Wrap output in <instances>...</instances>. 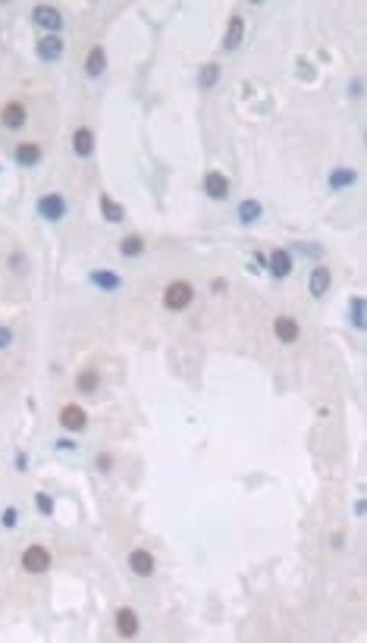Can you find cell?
I'll return each instance as SVG.
<instances>
[{
	"label": "cell",
	"instance_id": "1",
	"mask_svg": "<svg viewBox=\"0 0 367 643\" xmlns=\"http://www.w3.org/2000/svg\"><path fill=\"white\" fill-rule=\"evenodd\" d=\"M35 210H38V217L48 220V223H60V220L69 214L66 198H63L60 192H48V195H41L38 201H35Z\"/></svg>",
	"mask_w": 367,
	"mask_h": 643
},
{
	"label": "cell",
	"instance_id": "2",
	"mask_svg": "<svg viewBox=\"0 0 367 643\" xmlns=\"http://www.w3.org/2000/svg\"><path fill=\"white\" fill-rule=\"evenodd\" d=\"M191 298H195L191 283L176 279V283H170L167 289H163V308H167V311H185V308L191 305Z\"/></svg>",
	"mask_w": 367,
	"mask_h": 643
},
{
	"label": "cell",
	"instance_id": "3",
	"mask_svg": "<svg viewBox=\"0 0 367 643\" xmlns=\"http://www.w3.org/2000/svg\"><path fill=\"white\" fill-rule=\"evenodd\" d=\"M22 568H26L28 575H44V571L50 568V549L41 546V543L28 546L26 552H22Z\"/></svg>",
	"mask_w": 367,
	"mask_h": 643
},
{
	"label": "cell",
	"instance_id": "4",
	"mask_svg": "<svg viewBox=\"0 0 367 643\" xmlns=\"http://www.w3.org/2000/svg\"><path fill=\"white\" fill-rule=\"evenodd\" d=\"M32 22H35L38 28H44V32L57 35V32L63 28V13H60V7L41 3V7H35V10H32Z\"/></svg>",
	"mask_w": 367,
	"mask_h": 643
},
{
	"label": "cell",
	"instance_id": "5",
	"mask_svg": "<svg viewBox=\"0 0 367 643\" xmlns=\"http://www.w3.org/2000/svg\"><path fill=\"white\" fill-rule=\"evenodd\" d=\"M57 420H60V427L66 430V434H82V430L88 427V414H85V408H79V405H63Z\"/></svg>",
	"mask_w": 367,
	"mask_h": 643
},
{
	"label": "cell",
	"instance_id": "6",
	"mask_svg": "<svg viewBox=\"0 0 367 643\" xmlns=\"http://www.w3.org/2000/svg\"><path fill=\"white\" fill-rule=\"evenodd\" d=\"M63 38L60 35H44V38H38V44H35V54H38V60L44 63H57L63 57Z\"/></svg>",
	"mask_w": 367,
	"mask_h": 643
},
{
	"label": "cell",
	"instance_id": "7",
	"mask_svg": "<svg viewBox=\"0 0 367 643\" xmlns=\"http://www.w3.org/2000/svg\"><path fill=\"white\" fill-rule=\"evenodd\" d=\"M204 195L211 198V201H223V198H229V179H226L220 169H211V173L204 176Z\"/></svg>",
	"mask_w": 367,
	"mask_h": 643
},
{
	"label": "cell",
	"instance_id": "8",
	"mask_svg": "<svg viewBox=\"0 0 367 643\" xmlns=\"http://www.w3.org/2000/svg\"><path fill=\"white\" fill-rule=\"evenodd\" d=\"M95 148H97L95 129H88V126L75 129V132H73V151H75V157H91V154H95Z\"/></svg>",
	"mask_w": 367,
	"mask_h": 643
},
{
	"label": "cell",
	"instance_id": "9",
	"mask_svg": "<svg viewBox=\"0 0 367 643\" xmlns=\"http://www.w3.org/2000/svg\"><path fill=\"white\" fill-rule=\"evenodd\" d=\"M26 120H28V113H26V104H19V101H10V104H3V110H0V122L10 129V132H16V129H22L26 126Z\"/></svg>",
	"mask_w": 367,
	"mask_h": 643
},
{
	"label": "cell",
	"instance_id": "10",
	"mask_svg": "<svg viewBox=\"0 0 367 643\" xmlns=\"http://www.w3.org/2000/svg\"><path fill=\"white\" fill-rule=\"evenodd\" d=\"M273 333H276V339H279V342H285V346H292L295 339L301 336V326H299V320H295V317H289V314H283V317H276V320H273Z\"/></svg>",
	"mask_w": 367,
	"mask_h": 643
},
{
	"label": "cell",
	"instance_id": "11",
	"mask_svg": "<svg viewBox=\"0 0 367 643\" xmlns=\"http://www.w3.org/2000/svg\"><path fill=\"white\" fill-rule=\"evenodd\" d=\"M330 286H333V273H330V267L317 264L311 270V279H308V289H311L314 298H323L326 292H330Z\"/></svg>",
	"mask_w": 367,
	"mask_h": 643
},
{
	"label": "cell",
	"instance_id": "12",
	"mask_svg": "<svg viewBox=\"0 0 367 643\" xmlns=\"http://www.w3.org/2000/svg\"><path fill=\"white\" fill-rule=\"evenodd\" d=\"M355 183H358V169H352V167H336L333 173L326 176L330 192H346V189H352Z\"/></svg>",
	"mask_w": 367,
	"mask_h": 643
},
{
	"label": "cell",
	"instance_id": "13",
	"mask_svg": "<svg viewBox=\"0 0 367 643\" xmlns=\"http://www.w3.org/2000/svg\"><path fill=\"white\" fill-rule=\"evenodd\" d=\"M88 283L101 292H120L122 289V277L116 270H91L88 273Z\"/></svg>",
	"mask_w": 367,
	"mask_h": 643
},
{
	"label": "cell",
	"instance_id": "14",
	"mask_svg": "<svg viewBox=\"0 0 367 643\" xmlns=\"http://www.w3.org/2000/svg\"><path fill=\"white\" fill-rule=\"evenodd\" d=\"M267 270H270L276 279H285L289 273H292V254H289L285 248H276L270 257H267Z\"/></svg>",
	"mask_w": 367,
	"mask_h": 643
},
{
	"label": "cell",
	"instance_id": "15",
	"mask_svg": "<svg viewBox=\"0 0 367 643\" xmlns=\"http://www.w3.org/2000/svg\"><path fill=\"white\" fill-rule=\"evenodd\" d=\"M236 217H238V223L242 226H254L261 217H264V204H261L258 198H245V201L238 204Z\"/></svg>",
	"mask_w": 367,
	"mask_h": 643
},
{
	"label": "cell",
	"instance_id": "16",
	"mask_svg": "<svg viewBox=\"0 0 367 643\" xmlns=\"http://www.w3.org/2000/svg\"><path fill=\"white\" fill-rule=\"evenodd\" d=\"M129 568H132V575H138V577H151L154 575V555H151L148 549H132Z\"/></svg>",
	"mask_w": 367,
	"mask_h": 643
},
{
	"label": "cell",
	"instance_id": "17",
	"mask_svg": "<svg viewBox=\"0 0 367 643\" xmlns=\"http://www.w3.org/2000/svg\"><path fill=\"white\" fill-rule=\"evenodd\" d=\"M13 157H16L19 167H38L41 157H44V151H41V145H35V142H22V145H16Z\"/></svg>",
	"mask_w": 367,
	"mask_h": 643
},
{
	"label": "cell",
	"instance_id": "18",
	"mask_svg": "<svg viewBox=\"0 0 367 643\" xmlns=\"http://www.w3.org/2000/svg\"><path fill=\"white\" fill-rule=\"evenodd\" d=\"M116 631H120V637H135L138 634V612L129 609V606L116 609Z\"/></svg>",
	"mask_w": 367,
	"mask_h": 643
},
{
	"label": "cell",
	"instance_id": "19",
	"mask_svg": "<svg viewBox=\"0 0 367 643\" xmlns=\"http://www.w3.org/2000/svg\"><path fill=\"white\" fill-rule=\"evenodd\" d=\"M245 38V19L242 16H232L229 26H226V35H223V50H238Z\"/></svg>",
	"mask_w": 367,
	"mask_h": 643
},
{
	"label": "cell",
	"instance_id": "20",
	"mask_svg": "<svg viewBox=\"0 0 367 643\" xmlns=\"http://www.w3.org/2000/svg\"><path fill=\"white\" fill-rule=\"evenodd\" d=\"M104 69H107V54H104L101 44H95L88 50V57H85V73H88V79H97Z\"/></svg>",
	"mask_w": 367,
	"mask_h": 643
},
{
	"label": "cell",
	"instance_id": "21",
	"mask_svg": "<svg viewBox=\"0 0 367 643\" xmlns=\"http://www.w3.org/2000/svg\"><path fill=\"white\" fill-rule=\"evenodd\" d=\"M101 214H104L107 223H122V220H126V207L116 204L110 195H101Z\"/></svg>",
	"mask_w": 367,
	"mask_h": 643
},
{
	"label": "cell",
	"instance_id": "22",
	"mask_svg": "<svg viewBox=\"0 0 367 643\" xmlns=\"http://www.w3.org/2000/svg\"><path fill=\"white\" fill-rule=\"evenodd\" d=\"M75 389H79V393H85V395L97 393V389H101V373H97V371H82L79 377H75Z\"/></svg>",
	"mask_w": 367,
	"mask_h": 643
},
{
	"label": "cell",
	"instance_id": "23",
	"mask_svg": "<svg viewBox=\"0 0 367 643\" xmlns=\"http://www.w3.org/2000/svg\"><path fill=\"white\" fill-rule=\"evenodd\" d=\"M120 254H122V257H142V254H144V239H142V236H126V239H120Z\"/></svg>",
	"mask_w": 367,
	"mask_h": 643
},
{
	"label": "cell",
	"instance_id": "24",
	"mask_svg": "<svg viewBox=\"0 0 367 643\" xmlns=\"http://www.w3.org/2000/svg\"><path fill=\"white\" fill-rule=\"evenodd\" d=\"M217 79H220V63H204L201 73H198V85H201V91L214 88Z\"/></svg>",
	"mask_w": 367,
	"mask_h": 643
},
{
	"label": "cell",
	"instance_id": "25",
	"mask_svg": "<svg viewBox=\"0 0 367 643\" xmlns=\"http://www.w3.org/2000/svg\"><path fill=\"white\" fill-rule=\"evenodd\" d=\"M348 314H352L355 330H364V295H355L352 305H348Z\"/></svg>",
	"mask_w": 367,
	"mask_h": 643
},
{
	"label": "cell",
	"instance_id": "26",
	"mask_svg": "<svg viewBox=\"0 0 367 643\" xmlns=\"http://www.w3.org/2000/svg\"><path fill=\"white\" fill-rule=\"evenodd\" d=\"M35 508H38V514L50 518V514H54V496H48L44 490H38V493H35Z\"/></svg>",
	"mask_w": 367,
	"mask_h": 643
},
{
	"label": "cell",
	"instance_id": "27",
	"mask_svg": "<svg viewBox=\"0 0 367 643\" xmlns=\"http://www.w3.org/2000/svg\"><path fill=\"white\" fill-rule=\"evenodd\" d=\"M10 270H13V273H19V277H22V273L28 270V261H26V257H22V251H13V254H10Z\"/></svg>",
	"mask_w": 367,
	"mask_h": 643
},
{
	"label": "cell",
	"instance_id": "28",
	"mask_svg": "<svg viewBox=\"0 0 367 643\" xmlns=\"http://www.w3.org/2000/svg\"><path fill=\"white\" fill-rule=\"evenodd\" d=\"M13 326H10V324H0V352H3V348H10V346H13Z\"/></svg>",
	"mask_w": 367,
	"mask_h": 643
},
{
	"label": "cell",
	"instance_id": "29",
	"mask_svg": "<svg viewBox=\"0 0 367 643\" xmlns=\"http://www.w3.org/2000/svg\"><path fill=\"white\" fill-rule=\"evenodd\" d=\"M16 524H19V508H13V505H10L7 512H3V528H7V530H13Z\"/></svg>",
	"mask_w": 367,
	"mask_h": 643
},
{
	"label": "cell",
	"instance_id": "30",
	"mask_svg": "<svg viewBox=\"0 0 367 643\" xmlns=\"http://www.w3.org/2000/svg\"><path fill=\"white\" fill-rule=\"evenodd\" d=\"M95 465H97V471H104V474H110V467H113V455H97L95 458Z\"/></svg>",
	"mask_w": 367,
	"mask_h": 643
},
{
	"label": "cell",
	"instance_id": "31",
	"mask_svg": "<svg viewBox=\"0 0 367 643\" xmlns=\"http://www.w3.org/2000/svg\"><path fill=\"white\" fill-rule=\"evenodd\" d=\"M13 465H16V471H28V455L26 452H16Z\"/></svg>",
	"mask_w": 367,
	"mask_h": 643
},
{
	"label": "cell",
	"instance_id": "32",
	"mask_svg": "<svg viewBox=\"0 0 367 643\" xmlns=\"http://www.w3.org/2000/svg\"><path fill=\"white\" fill-rule=\"evenodd\" d=\"M361 91H364V82L361 79H355L352 85H348V95H355V97H361Z\"/></svg>",
	"mask_w": 367,
	"mask_h": 643
},
{
	"label": "cell",
	"instance_id": "33",
	"mask_svg": "<svg viewBox=\"0 0 367 643\" xmlns=\"http://www.w3.org/2000/svg\"><path fill=\"white\" fill-rule=\"evenodd\" d=\"M57 449H60V452H73V449H79V446H75L73 440H57Z\"/></svg>",
	"mask_w": 367,
	"mask_h": 643
},
{
	"label": "cell",
	"instance_id": "34",
	"mask_svg": "<svg viewBox=\"0 0 367 643\" xmlns=\"http://www.w3.org/2000/svg\"><path fill=\"white\" fill-rule=\"evenodd\" d=\"M223 289H226L223 279H214V283H211V292H223Z\"/></svg>",
	"mask_w": 367,
	"mask_h": 643
}]
</instances>
